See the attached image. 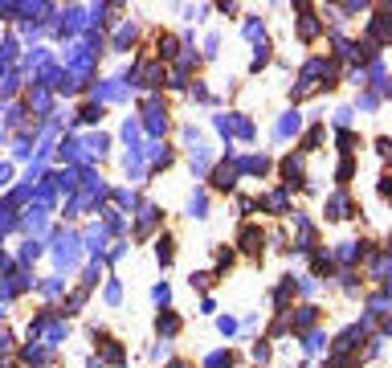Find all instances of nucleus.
Masks as SVG:
<instances>
[{
  "mask_svg": "<svg viewBox=\"0 0 392 368\" xmlns=\"http://www.w3.org/2000/svg\"><path fill=\"white\" fill-rule=\"evenodd\" d=\"M237 245H241V254L257 258V254H262V245H266V233H262L257 225H241V233H237Z\"/></svg>",
  "mask_w": 392,
  "mask_h": 368,
  "instance_id": "f257e3e1",
  "label": "nucleus"
},
{
  "mask_svg": "<svg viewBox=\"0 0 392 368\" xmlns=\"http://www.w3.org/2000/svg\"><path fill=\"white\" fill-rule=\"evenodd\" d=\"M282 176H286V180H282L286 189H299V184H306V172H302V160H299V156H286V160H282Z\"/></svg>",
  "mask_w": 392,
  "mask_h": 368,
  "instance_id": "f03ea898",
  "label": "nucleus"
},
{
  "mask_svg": "<svg viewBox=\"0 0 392 368\" xmlns=\"http://www.w3.org/2000/svg\"><path fill=\"white\" fill-rule=\"evenodd\" d=\"M156 258H160L163 266H168V262L176 258V238H172V233H163V238H156Z\"/></svg>",
  "mask_w": 392,
  "mask_h": 368,
  "instance_id": "7ed1b4c3",
  "label": "nucleus"
},
{
  "mask_svg": "<svg viewBox=\"0 0 392 368\" xmlns=\"http://www.w3.org/2000/svg\"><path fill=\"white\" fill-rule=\"evenodd\" d=\"M188 217H192V221H205L208 217V196L205 193H196L192 200H188Z\"/></svg>",
  "mask_w": 392,
  "mask_h": 368,
  "instance_id": "20e7f679",
  "label": "nucleus"
},
{
  "mask_svg": "<svg viewBox=\"0 0 392 368\" xmlns=\"http://www.w3.org/2000/svg\"><path fill=\"white\" fill-rule=\"evenodd\" d=\"M156 53H160V57H176V37H172V33H160V37H156Z\"/></svg>",
  "mask_w": 392,
  "mask_h": 368,
  "instance_id": "39448f33",
  "label": "nucleus"
},
{
  "mask_svg": "<svg viewBox=\"0 0 392 368\" xmlns=\"http://www.w3.org/2000/svg\"><path fill=\"white\" fill-rule=\"evenodd\" d=\"M233 184H237V180H233V168H217V180H212V189H217V193H229Z\"/></svg>",
  "mask_w": 392,
  "mask_h": 368,
  "instance_id": "423d86ee",
  "label": "nucleus"
},
{
  "mask_svg": "<svg viewBox=\"0 0 392 368\" xmlns=\"http://www.w3.org/2000/svg\"><path fill=\"white\" fill-rule=\"evenodd\" d=\"M156 327H160V336H176V332H180V319H176V315H160Z\"/></svg>",
  "mask_w": 392,
  "mask_h": 368,
  "instance_id": "0eeeda50",
  "label": "nucleus"
},
{
  "mask_svg": "<svg viewBox=\"0 0 392 368\" xmlns=\"http://www.w3.org/2000/svg\"><path fill=\"white\" fill-rule=\"evenodd\" d=\"M188 282H192V291H205L208 282H212V274H205V270H192V278H188Z\"/></svg>",
  "mask_w": 392,
  "mask_h": 368,
  "instance_id": "6e6552de",
  "label": "nucleus"
},
{
  "mask_svg": "<svg viewBox=\"0 0 392 368\" xmlns=\"http://www.w3.org/2000/svg\"><path fill=\"white\" fill-rule=\"evenodd\" d=\"M233 266V250H217V274H225Z\"/></svg>",
  "mask_w": 392,
  "mask_h": 368,
  "instance_id": "1a4fd4ad",
  "label": "nucleus"
}]
</instances>
